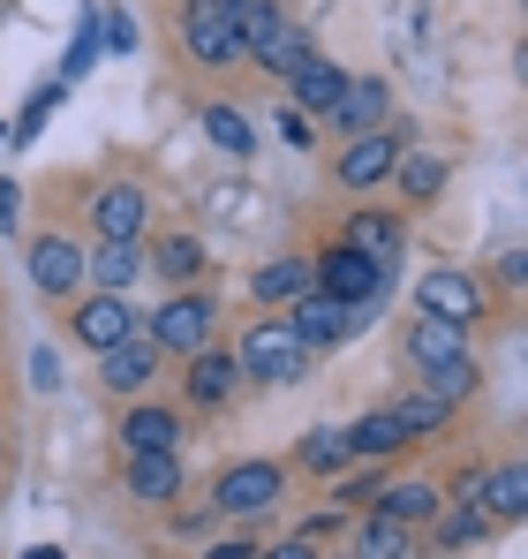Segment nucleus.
Wrapping results in <instances>:
<instances>
[{
    "instance_id": "obj_42",
    "label": "nucleus",
    "mask_w": 528,
    "mask_h": 559,
    "mask_svg": "<svg viewBox=\"0 0 528 559\" xmlns=\"http://www.w3.org/2000/svg\"><path fill=\"white\" fill-rule=\"evenodd\" d=\"M23 559H69V552H61V545H31Z\"/></svg>"
},
{
    "instance_id": "obj_13",
    "label": "nucleus",
    "mask_w": 528,
    "mask_h": 559,
    "mask_svg": "<svg viewBox=\"0 0 528 559\" xmlns=\"http://www.w3.org/2000/svg\"><path fill=\"white\" fill-rule=\"evenodd\" d=\"M235 378H242V364H235V348H196L189 356V378H181V393H189V408H227L235 401Z\"/></svg>"
},
{
    "instance_id": "obj_29",
    "label": "nucleus",
    "mask_w": 528,
    "mask_h": 559,
    "mask_svg": "<svg viewBox=\"0 0 528 559\" xmlns=\"http://www.w3.org/2000/svg\"><path fill=\"white\" fill-rule=\"evenodd\" d=\"M431 401H445V408H460V401H476V385H483V371H476V356H453V364H439V371L416 378Z\"/></svg>"
},
{
    "instance_id": "obj_12",
    "label": "nucleus",
    "mask_w": 528,
    "mask_h": 559,
    "mask_svg": "<svg viewBox=\"0 0 528 559\" xmlns=\"http://www.w3.org/2000/svg\"><path fill=\"white\" fill-rule=\"evenodd\" d=\"M31 280H38V295H76L84 287V242L76 235H38L31 242Z\"/></svg>"
},
{
    "instance_id": "obj_20",
    "label": "nucleus",
    "mask_w": 528,
    "mask_h": 559,
    "mask_svg": "<svg viewBox=\"0 0 528 559\" xmlns=\"http://www.w3.org/2000/svg\"><path fill=\"white\" fill-rule=\"evenodd\" d=\"M129 499L175 507L181 499V454H129Z\"/></svg>"
},
{
    "instance_id": "obj_27",
    "label": "nucleus",
    "mask_w": 528,
    "mask_h": 559,
    "mask_svg": "<svg viewBox=\"0 0 528 559\" xmlns=\"http://www.w3.org/2000/svg\"><path fill=\"white\" fill-rule=\"evenodd\" d=\"M348 559H416V530H400V522H385V514H362Z\"/></svg>"
},
{
    "instance_id": "obj_28",
    "label": "nucleus",
    "mask_w": 528,
    "mask_h": 559,
    "mask_svg": "<svg viewBox=\"0 0 528 559\" xmlns=\"http://www.w3.org/2000/svg\"><path fill=\"white\" fill-rule=\"evenodd\" d=\"M393 182H400V197H416V204H431V197H445V182H453V167H445L439 152H400V167H393Z\"/></svg>"
},
{
    "instance_id": "obj_3",
    "label": "nucleus",
    "mask_w": 528,
    "mask_h": 559,
    "mask_svg": "<svg viewBox=\"0 0 528 559\" xmlns=\"http://www.w3.org/2000/svg\"><path fill=\"white\" fill-rule=\"evenodd\" d=\"M212 325H219V310H212V295H196V287H181V295H167L159 310H152V348L159 356H196V348H212Z\"/></svg>"
},
{
    "instance_id": "obj_39",
    "label": "nucleus",
    "mask_w": 528,
    "mask_h": 559,
    "mask_svg": "<svg viewBox=\"0 0 528 559\" xmlns=\"http://www.w3.org/2000/svg\"><path fill=\"white\" fill-rule=\"evenodd\" d=\"M204 559H257V545H250V537L235 530V537H219V545H212V552H204Z\"/></svg>"
},
{
    "instance_id": "obj_30",
    "label": "nucleus",
    "mask_w": 528,
    "mask_h": 559,
    "mask_svg": "<svg viewBox=\"0 0 528 559\" xmlns=\"http://www.w3.org/2000/svg\"><path fill=\"white\" fill-rule=\"evenodd\" d=\"M204 136H212L219 152H235V159H250V152H257V129H250V114H242V106H219V98L204 106Z\"/></svg>"
},
{
    "instance_id": "obj_23",
    "label": "nucleus",
    "mask_w": 528,
    "mask_h": 559,
    "mask_svg": "<svg viewBox=\"0 0 528 559\" xmlns=\"http://www.w3.org/2000/svg\"><path fill=\"white\" fill-rule=\"evenodd\" d=\"M483 514H491V522H521L528 514V468L521 462L483 468Z\"/></svg>"
},
{
    "instance_id": "obj_9",
    "label": "nucleus",
    "mask_w": 528,
    "mask_h": 559,
    "mask_svg": "<svg viewBox=\"0 0 528 559\" xmlns=\"http://www.w3.org/2000/svg\"><path fill=\"white\" fill-rule=\"evenodd\" d=\"M393 167H400V129L385 121V129H370V136H348V152L333 159V182L362 197V189L393 182Z\"/></svg>"
},
{
    "instance_id": "obj_21",
    "label": "nucleus",
    "mask_w": 528,
    "mask_h": 559,
    "mask_svg": "<svg viewBox=\"0 0 528 559\" xmlns=\"http://www.w3.org/2000/svg\"><path fill=\"white\" fill-rule=\"evenodd\" d=\"M453 356H468V325H445V318H416L408 325V364L416 371H439Z\"/></svg>"
},
{
    "instance_id": "obj_6",
    "label": "nucleus",
    "mask_w": 528,
    "mask_h": 559,
    "mask_svg": "<svg viewBox=\"0 0 528 559\" xmlns=\"http://www.w3.org/2000/svg\"><path fill=\"white\" fill-rule=\"evenodd\" d=\"M181 46L196 69H235L242 61V38L227 23V0H181Z\"/></svg>"
},
{
    "instance_id": "obj_18",
    "label": "nucleus",
    "mask_w": 528,
    "mask_h": 559,
    "mask_svg": "<svg viewBox=\"0 0 528 559\" xmlns=\"http://www.w3.org/2000/svg\"><path fill=\"white\" fill-rule=\"evenodd\" d=\"M84 280L98 295H129L144 280V242H98V250H84Z\"/></svg>"
},
{
    "instance_id": "obj_19",
    "label": "nucleus",
    "mask_w": 528,
    "mask_h": 559,
    "mask_svg": "<svg viewBox=\"0 0 528 559\" xmlns=\"http://www.w3.org/2000/svg\"><path fill=\"white\" fill-rule=\"evenodd\" d=\"M287 84H295V98H287L295 114H333V98L348 92V69H340V61H325V53H310V61H295V76H287Z\"/></svg>"
},
{
    "instance_id": "obj_22",
    "label": "nucleus",
    "mask_w": 528,
    "mask_h": 559,
    "mask_svg": "<svg viewBox=\"0 0 528 559\" xmlns=\"http://www.w3.org/2000/svg\"><path fill=\"white\" fill-rule=\"evenodd\" d=\"M340 242H348L355 258H377V265H393V258H400V219H393V212H348Z\"/></svg>"
},
{
    "instance_id": "obj_10",
    "label": "nucleus",
    "mask_w": 528,
    "mask_h": 559,
    "mask_svg": "<svg viewBox=\"0 0 528 559\" xmlns=\"http://www.w3.org/2000/svg\"><path fill=\"white\" fill-rule=\"evenodd\" d=\"M144 212H152V197L136 182H98L91 189V227H98V242H144Z\"/></svg>"
},
{
    "instance_id": "obj_11",
    "label": "nucleus",
    "mask_w": 528,
    "mask_h": 559,
    "mask_svg": "<svg viewBox=\"0 0 528 559\" xmlns=\"http://www.w3.org/2000/svg\"><path fill=\"white\" fill-rule=\"evenodd\" d=\"M445 507V491L431 484V476H400V484H385V491H370V514H385V522H400V530H431Z\"/></svg>"
},
{
    "instance_id": "obj_31",
    "label": "nucleus",
    "mask_w": 528,
    "mask_h": 559,
    "mask_svg": "<svg viewBox=\"0 0 528 559\" xmlns=\"http://www.w3.org/2000/svg\"><path fill=\"white\" fill-rule=\"evenodd\" d=\"M295 462L310 468V476H340V468H355V462H348V439H340L333 424H317V431L295 447Z\"/></svg>"
},
{
    "instance_id": "obj_43",
    "label": "nucleus",
    "mask_w": 528,
    "mask_h": 559,
    "mask_svg": "<svg viewBox=\"0 0 528 559\" xmlns=\"http://www.w3.org/2000/svg\"><path fill=\"white\" fill-rule=\"evenodd\" d=\"M0 144H8V121H0Z\"/></svg>"
},
{
    "instance_id": "obj_40",
    "label": "nucleus",
    "mask_w": 528,
    "mask_h": 559,
    "mask_svg": "<svg viewBox=\"0 0 528 559\" xmlns=\"http://www.w3.org/2000/svg\"><path fill=\"white\" fill-rule=\"evenodd\" d=\"M257 559H317V545H310V537H287V545H272V552H257Z\"/></svg>"
},
{
    "instance_id": "obj_38",
    "label": "nucleus",
    "mask_w": 528,
    "mask_h": 559,
    "mask_svg": "<svg viewBox=\"0 0 528 559\" xmlns=\"http://www.w3.org/2000/svg\"><path fill=\"white\" fill-rule=\"evenodd\" d=\"M279 136L295 144V152H310L317 136H310V114H295V106H279Z\"/></svg>"
},
{
    "instance_id": "obj_2",
    "label": "nucleus",
    "mask_w": 528,
    "mask_h": 559,
    "mask_svg": "<svg viewBox=\"0 0 528 559\" xmlns=\"http://www.w3.org/2000/svg\"><path fill=\"white\" fill-rule=\"evenodd\" d=\"M310 287L333 295V302H348V310H370V302L393 287V265L355 258L348 242H325V250H310Z\"/></svg>"
},
{
    "instance_id": "obj_16",
    "label": "nucleus",
    "mask_w": 528,
    "mask_h": 559,
    "mask_svg": "<svg viewBox=\"0 0 528 559\" xmlns=\"http://www.w3.org/2000/svg\"><path fill=\"white\" fill-rule=\"evenodd\" d=\"M121 447H129V454H175L181 416L167 408V401H136V408L121 416Z\"/></svg>"
},
{
    "instance_id": "obj_32",
    "label": "nucleus",
    "mask_w": 528,
    "mask_h": 559,
    "mask_svg": "<svg viewBox=\"0 0 528 559\" xmlns=\"http://www.w3.org/2000/svg\"><path fill=\"white\" fill-rule=\"evenodd\" d=\"M431 530H439L445 552H460V545H483V537H491V514H483V507H439Z\"/></svg>"
},
{
    "instance_id": "obj_14",
    "label": "nucleus",
    "mask_w": 528,
    "mask_h": 559,
    "mask_svg": "<svg viewBox=\"0 0 528 559\" xmlns=\"http://www.w3.org/2000/svg\"><path fill=\"white\" fill-rule=\"evenodd\" d=\"M385 121H393L385 76H348V92L333 98V129H340V136H370V129H385Z\"/></svg>"
},
{
    "instance_id": "obj_4",
    "label": "nucleus",
    "mask_w": 528,
    "mask_h": 559,
    "mask_svg": "<svg viewBox=\"0 0 528 559\" xmlns=\"http://www.w3.org/2000/svg\"><path fill=\"white\" fill-rule=\"evenodd\" d=\"M279 491H287V468L279 462H235V468H219V484H212V514L250 522V514L279 507Z\"/></svg>"
},
{
    "instance_id": "obj_34",
    "label": "nucleus",
    "mask_w": 528,
    "mask_h": 559,
    "mask_svg": "<svg viewBox=\"0 0 528 559\" xmlns=\"http://www.w3.org/2000/svg\"><path fill=\"white\" fill-rule=\"evenodd\" d=\"M61 92H69V84H38V92H31V106H23V121L8 129V144H31V136H38V129L53 121V106H61Z\"/></svg>"
},
{
    "instance_id": "obj_15",
    "label": "nucleus",
    "mask_w": 528,
    "mask_h": 559,
    "mask_svg": "<svg viewBox=\"0 0 528 559\" xmlns=\"http://www.w3.org/2000/svg\"><path fill=\"white\" fill-rule=\"evenodd\" d=\"M98 378H106V393H144V385L159 378V348H152V333H129L121 348H106V356H98Z\"/></svg>"
},
{
    "instance_id": "obj_1",
    "label": "nucleus",
    "mask_w": 528,
    "mask_h": 559,
    "mask_svg": "<svg viewBox=\"0 0 528 559\" xmlns=\"http://www.w3.org/2000/svg\"><path fill=\"white\" fill-rule=\"evenodd\" d=\"M235 364L242 378H264V385H295V378H310V348H302V333L287 325V310L279 318H257V325H242V341H235Z\"/></svg>"
},
{
    "instance_id": "obj_5",
    "label": "nucleus",
    "mask_w": 528,
    "mask_h": 559,
    "mask_svg": "<svg viewBox=\"0 0 528 559\" xmlns=\"http://www.w3.org/2000/svg\"><path fill=\"white\" fill-rule=\"evenodd\" d=\"M416 310L423 318H445V325H476L491 310V295H483V280L460 273V265H431V273L416 280Z\"/></svg>"
},
{
    "instance_id": "obj_24",
    "label": "nucleus",
    "mask_w": 528,
    "mask_h": 559,
    "mask_svg": "<svg viewBox=\"0 0 528 559\" xmlns=\"http://www.w3.org/2000/svg\"><path fill=\"white\" fill-rule=\"evenodd\" d=\"M144 265L167 280V295H181V287H196V273H204V242H196V235H167Z\"/></svg>"
},
{
    "instance_id": "obj_26",
    "label": "nucleus",
    "mask_w": 528,
    "mask_h": 559,
    "mask_svg": "<svg viewBox=\"0 0 528 559\" xmlns=\"http://www.w3.org/2000/svg\"><path fill=\"white\" fill-rule=\"evenodd\" d=\"M310 53H317V46H310V31H302V23H295V8H287V15L272 23V38H264L250 61H264L272 76H295V61H310Z\"/></svg>"
},
{
    "instance_id": "obj_41",
    "label": "nucleus",
    "mask_w": 528,
    "mask_h": 559,
    "mask_svg": "<svg viewBox=\"0 0 528 559\" xmlns=\"http://www.w3.org/2000/svg\"><path fill=\"white\" fill-rule=\"evenodd\" d=\"M15 204H23V189L0 182V235H15Z\"/></svg>"
},
{
    "instance_id": "obj_35",
    "label": "nucleus",
    "mask_w": 528,
    "mask_h": 559,
    "mask_svg": "<svg viewBox=\"0 0 528 559\" xmlns=\"http://www.w3.org/2000/svg\"><path fill=\"white\" fill-rule=\"evenodd\" d=\"M91 53H98V8H91L84 23H76V46H69V61H61V84H69V76H84Z\"/></svg>"
},
{
    "instance_id": "obj_17",
    "label": "nucleus",
    "mask_w": 528,
    "mask_h": 559,
    "mask_svg": "<svg viewBox=\"0 0 528 559\" xmlns=\"http://www.w3.org/2000/svg\"><path fill=\"white\" fill-rule=\"evenodd\" d=\"M340 439H348V462H393L400 447H416V439H408V424H400L393 408L355 416V431H340Z\"/></svg>"
},
{
    "instance_id": "obj_33",
    "label": "nucleus",
    "mask_w": 528,
    "mask_h": 559,
    "mask_svg": "<svg viewBox=\"0 0 528 559\" xmlns=\"http://www.w3.org/2000/svg\"><path fill=\"white\" fill-rule=\"evenodd\" d=\"M393 416L408 424V439H423V431H445V424H453V408H445V401H431L423 385H416V393H400V401H393Z\"/></svg>"
},
{
    "instance_id": "obj_7",
    "label": "nucleus",
    "mask_w": 528,
    "mask_h": 559,
    "mask_svg": "<svg viewBox=\"0 0 528 559\" xmlns=\"http://www.w3.org/2000/svg\"><path fill=\"white\" fill-rule=\"evenodd\" d=\"M69 333L84 341L91 356H106V348H121L129 333H144V310H136L129 295H84V302L69 310Z\"/></svg>"
},
{
    "instance_id": "obj_36",
    "label": "nucleus",
    "mask_w": 528,
    "mask_h": 559,
    "mask_svg": "<svg viewBox=\"0 0 528 559\" xmlns=\"http://www.w3.org/2000/svg\"><path fill=\"white\" fill-rule=\"evenodd\" d=\"M98 46H106V53H136V23H129L121 8H113V15L98 8Z\"/></svg>"
},
{
    "instance_id": "obj_8",
    "label": "nucleus",
    "mask_w": 528,
    "mask_h": 559,
    "mask_svg": "<svg viewBox=\"0 0 528 559\" xmlns=\"http://www.w3.org/2000/svg\"><path fill=\"white\" fill-rule=\"evenodd\" d=\"M287 325H295V333H302V348L317 356V348H340V341H355V333H362L370 318H362V310H348V302H333V295H317V287H310V295H295V302H287Z\"/></svg>"
},
{
    "instance_id": "obj_37",
    "label": "nucleus",
    "mask_w": 528,
    "mask_h": 559,
    "mask_svg": "<svg viewBox=\"0 0 528 559\" xmlns=\"http://www.w3.org/2000/svg\"><path fill=\"white\" fill-rule=\"evenodd\" d=\"M31 385H38V393L61 385V356H53V348H31Z\"/></svg>"
},
{
    "instance_id": "obj_25",
    "label": "nucleus",
    "mask_w": 528,
    "mask_h": 559,
    "mask_svg": "<svg viewBox=\"0 0 528 559\" xmlns=\"http://www.w3.org/2000/svg\"><path fill=\"white\" fill-rule=\"evenodd\" d=\"M250 295L257 302H295V295H310V258H264L257 273H250Z\"/></svg>"
}]
</instances>
